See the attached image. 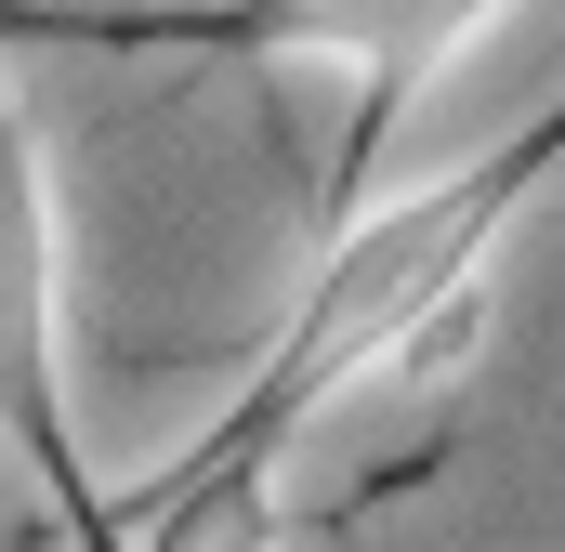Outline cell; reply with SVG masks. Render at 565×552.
Wrapping results in <instances>:
<instances>
[{
	"label": "cell",
	"instance_id": "4",
	"mask_svg": "<svg viewBox=\"0 0 565 552\" xmlns=\"http://www.w3.org/2000/svg\"><path fill=\"white\" fill-rule=\"evenodd\" d=\"M277 540H289V447H250L237 421H211V447H184L145 500H119L93 552H277Z\"/></svg>",
	"mask_w": 565,
	"mask_h": 552
},
{
	"label": "cell",
	"instance_id": "1",
	"mask_svg": "<svg viewBox=\"0 0 565 552\" xmlns=\"http://www.w3.org/2000/svg\"><path fill=\"white\" fill-rule=\"evenodd\" d=\"M553 171H565V106L526 119L513 145H487V158H460V171L342 198L329 237L302 251L277 342L250 355V395L224 421L250 447H302L355 382H460L487 355V329H500L513 224L553 198Z\"/></svg>",
	"mask_w": 565,
	"mask_h": 552
},
{
	"label": "cell",
	"instance_id": "3",
	"mask_svg": "<svg viewBox=\"0 0 565 552\" xmlns=\"http://www.w3.org/2000/svg\"><path fill=\"white\" fill-rule=\"evenodd\" d=\"M487 13H513V0H211V13H171V26H145L158 53H237V66H316V79H342L355 106H342V171H329V211L342 198H369L382 184V145L395 119L422 106V79L487 26Z\"/></svg>",
	"mask_w": 565,
	"mask_h": 552
},
{
	"label": "cell",
	"instance_id": "2",
	"mask_svg": "<svg viewBox=\"0 0 565 552\" xmlns=\"http://www.w3.org/2000/svg\"><path fill=\"white\" fill-rule=\"evenodd\" d=\"M0 460L53 500L79 552L106 540V487H93L79 395H66V211H53L40 119L13 93V53H0Z\"/></svg>",
	"mask_w": 565,
	"mask_h": 552
}]
</instances>
